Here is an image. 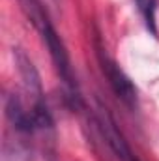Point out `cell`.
<instances>
[{
	"label": "cell",
	"instance_id": "5",
	"mask_svg": "<svg viewBox=\"0 0 159 161\" xmlns=\"http://www.w3.org/2000/svg\"><path fill=\"white\" fill-rule=\"evenodd\" d=\"M135 4H137L139 11L142 13L148 30L154 36H157V28H156V4H157V0H135Z\"/></svg>",
	"mask_w": 159,
	"mask_h": 161
},
{
	"label": "cell",
	"instance_id": "2",
	"mask_svg": "<svg viewBox=\"0 0 159 161\" xmlns=\"http://www.w3.org/2000/svg\"><path fill=\"white\" fill-rule=\"evenodd\" d=\"M97 125H99V129H101V135L105 137V142L111 146V150L116 154V158H118L120 161H139L133 156L129 144L125 142L123 135L118 131L116 122L112 120V116L107 113V109H101Z\"/></svg>",
	"mask_w": 159,
	"mask_h": 161
},
{
	"label": "cell",
	"instance_id": "4",
	"mask_svg": "<svg viewBox=\"0 0 159 161\" xmlns=\"http://www.w3.org/2000/svg\"><path fill=\"white\" fill-rule=\"evenodd\" d=\"M6 114H8L9 122L13 124V127L19 129V131H26L28 133V131L38 129L36 120H34V114H32V109L25 111L21 99L15 97V96L8 97V101H6Z\"/></svg>",
	"mask_w": 159,
	"mask_h": 161
},
{
	"label": "cell",
	"instance_id": "3",
	"mask_svg": "<svg viewBox=\"0 0 159 161\" xmlns=\"http://www.w3.org/2000/svg\"><path fill=\"white\" fill-rule=\"evenodd\" d=\"M13 56H15V62H17V68H19V73H21V77H23V82H25L26 92L34 97V105L45 103V101H43V90H41L40 75H38V71H36L32 60H30L21 49H15V51H13Z\"/></svg>",
	"mask_w": 159,
	"mask_h": 161
},
{
	"label": "cell",
	"instance_id": "1",
	"mask_svg": "<svg viewBox=\"0 0 159 161\" xmlns=\"http://www.w3.org/2000/svg\"><path fill=\"white\" fill-rule=\"evenodd\" d=\"M97 58H99V64H101V71L107 77L111 88L114 90V94L118 96L127 107H135L137 105V88L131 82V79L120 69V66L105 53V49L99 47V45H97Z\"/></svg>",
	"mask_w": 159,
	"mask_h": 161
}]
</instances>
